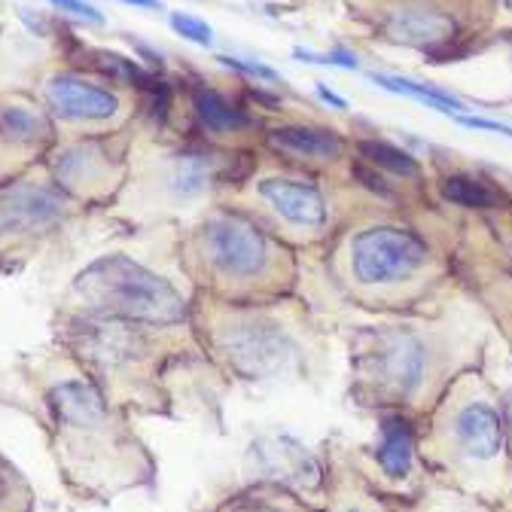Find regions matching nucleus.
<instances>
[{
  "instance_id": "7",
  "label": "nucleus",
  "mask_w": 512,
  "mask_h": 512,
  "mask_svg": "<svg viewBox=\"0 0 512 512\" xmlns=\"http://www.w3.org/2000/svg\"><path fill=\"white\" fill-rule=\"evenodd\" d=\"M260 199L290 226L320 229L327 223V199L314 183L290 180V177H269L260 183Z\"/></svg>"
},
{
  "instance_id": "15",
  "label": "nucleus",
  "mask_w": 512,
  "mask_h": 512,
  "mask_svg": "<svg viewBox=\"0 0 512 512\" xmlns=\"http://www.w3.org/2000/svg\"><path fill=\"white\" fill-rule=\"evenodd\" d=\"M220 177V162L211 159V156H180L177 165H174V174H171V186L180 199H196L202 192Z\"/></svg>"
},
{
  "instance_id": "8",
  "label": "nucleus",
  "mask_w": 512,
  "mask_h": 512,
  "mask_svg": "<svg viewBox=\"0 0 512 512\" xmlns=\"http://www.w3.org/2000/svg\"><path fill=\"white\" fill-rule=\"evenodd\" d=\"M384 34H388L394 43L436 49V46H445L448 40H455L458 25L452 16L436 13V10H400V13L388 16Z\"/></svg>"
},
{
  "instance_id": "24",
  "label": "nucleus",
  "mask_w": 512,
  "mask_h": 512,
  "mask_svg": "<svg viewBox=\"0 0 512 512\" xmlns=\"http://www.w3.org/2000/svg\"><path fill=\"white\" fill-rule=\"evenodd\" d=\"M229 512H287V509H281L278 503L263 500V497H247V500H238Z\"/></svg>"
},
{
  "instance_id": "12",
  "label": "nucleus",
  "mask_w": 512,
  "mask_h": 512,
  "mask_svg": "<svg viewBox=\"0 0 512 512\" xmlns=\"http://www.w3.org/2000/svg\"><path fill=\"white\" fill-rule=\"evenodd\" d=\"M415 439L412 427L403 415H391L381 421V445H378V464L391 479H403L412 470Z\"/></svg>"
},
{
  "instance_id": "1",
  "label": "nucleus",
  "mask_w": 512,
  "mask_h": 512,
  "mask_svg": "<svg viewBox=\"0 0 512 512\" xmlns=\"http://www.w3.org/2000/svg\"><path fill=\"white\" fill-rule=\"evenodd\" d=\"M77 296L98 314L138 320V324H177L183 317L180 293L132 256L110 253L89 263L77 281Z\"/></svg>"
},
{
  "instance_id": "23",
  "label": "nucleus",
  "mask_w": 512,
  "mask_h": 512,
  "mask_svg": "<svg viewBox=\"0 0 512 512\" xmlns=\"http://www.w3.org/2000/svg\"><path fill=\"white\" fill-rule=\"evenodd\" d=\"M52 7H58L61 13H71V16H80V19H89V22H95V25H101L104 19H101V13L92 7V4H86V0H49Z\"/></svg>"
},
{
  "instance_id": "18",
  "label": "nucleus",
  "mask_w": 512,
  "mask_h": 512,
  "mask_svg": "<svg viewBox=\"0 0 512 512\" xmlns=\"http://www.w3.org/2000/svg\"><path fill=\"white\" fill-rule=\"evenodd\" d=\"M372 80H375L378 86H384V89H391V92H406V95H412V98H418V101H424V104L442 110V113H461V110H464V104H461L458 98L445 95V92H439V89H433V86H421V83H415V80H406V77L372 74Z\"/></svg>"
},
{
  "instance_id": "5",
  "label": "nucleus",
  "mask_w": 512,
  "mask_h": 512,
  "mask_svg": "<svg viewBox=\"0 0 512 512\" xmlns=\"http://www.w3.org/2000/svg\"><path fill=\"white\" fill-rule=\"evenodd\" d=\"M46 101L55 116L68 122H104L119 113V95L77 74H55L46 86Z\"/></svg>"
},
{
  "instance_id": "2",
  "label": "nucleus",
  "mask_w": 512,
  "mask_h": 512,
  "mask_svg": "<svg viewBox=\"0 0 512 512\" xmlns=\"http://www.w3.org/2000/svg\"><path fill=\"white\" fill-rule=\"evenodd\" d=\"M199 250L214 275L235 284L269 278L281 256L266 232L235 214H220L208 220L199 232Z\"/></svg>"
},
{
  "instance_id": "28",
  "label": "nucleus",
  "mask_w": 512,
  "mask_h": 512,
  "mask_svg": "<svg viewBox=\"0 0 512 512\" xmlns=\"http://www.w3.org/2000/svg\"><path fill=\"white\" fill-rule=\"evenodd\" d=\"M122 4L144 7V10H159V7H162V0H122Z\"/></svg>"
},
{
  "instance_id": "27",
  "label": "nucleus",
  "mask_w": 512,
  "mask_h": 512,
  "mask_svg": "<svg viewBox=\"0 0 512 512\" xmlns=\"http://www.w3.org/2000/svg\"><path fill=\"white\" fill-rule=\"evenodd\" d=\"M317 95H320V98H324L327 104H333V107H339V110H345V101H342L339 95H333V92H330L327 86H317Z\"/></svg>"
},
{
  "instance_id": "31",
  "label": "nucleus",
  "mask_w": 512,
  "mask_h": 512,
  "mask_svg": "<svg viewBox=\"0 0 512 512\" xmlns=\"http://www.w3.org/2000/svg\"><path fill=\"white\" fill-rule=\"evenodd\" d=\"M345 512H363V509H345Z\"/></svg>"
},
{
  "instance_id": "16",
  "label": "nucleus",
  "mask_w": 512,
  "mask_h": 512,
  "mask_svg": "<svg viewBox=\"0 0 512 512\" xmlns=\"http://www.w3.org/2000/svg\"><path fill=\"white\" fill-rule=\"evenodd\" d=\"M49 135V122L43 119V113L22 107V104H7L0 107V138L10 144H40Z\"/></svg>"
},
{
  "instance_id": "4",
  "label": "nucleus",
  "mask_w": 512,
  "mask_h": 512,
  "mask_svg": "<svg viewBox=\"0 0 512 512\" xmlns=\"http://www.w3.org/2000/svg\"><path fill=\"white\" fill-rule=\"evenodd\" d=\"M61 189L46 183H16L0 189V238L37 235L64 217Z\"/></svg>"
},
{
  "instance_id": "30",
  "label": "nucleus",
  "mask_w": 512,
  "mask_h": 512,
  "mask_svg": "<svg viewBox=\"0 0 512 512\" xmlns=\"http://www.w3.org/2000/svg\"><path fill=\"white\" fill-rule=\"evenodd\" d=\"M506 403H509V415H512V391H509V397H506Z\"/></svg>"
},
{
  "instance_id": "9",
  "label": "nucleus",
  "mask_w": 512,
  "mask_h": 512,
  "mask_svg": "<svg viewBox=\"0 0 512 512\" xmlns=\"http://www.w3.org/2000/svg\"><path fill=\"white\" fill-rule=\"evenodd\" d=\"M455 436L461 448L476 461H491L503 452L500 415L488 403H470L455 415Z\"/></svg>"
},
{
  "instance_id": "3",
  "label": "nucleus",
  "mask_w": 512,
  "mask_h": 512,
  "mask_svg": "<svg viewBox=\"0 0 512 512\" xmlns=\"http://www.w3.org/2000/svg\"><path fill=\"white\" fill-rule=\"evenodd\" d=\"M427 241L400 226H372L351 241V272L360 284H394L427 263Z\"/></svg>"
},
{
  "instance_id": "13",
  "label": "nucleus",
  "mask_w": 512,
  "mask_h": 512,
  "mask_svg": "<svg viewBox=\"0 0 512 512\" xmlns=\"http://www.w3.org/2000/svg\"><path fill=\"white\" fill-rule=\"evenodd\" d=\"M192 104H196L202 125L211 128V132H241V128L250 125L244 110H238L235 104H229L220 92H214L208 86L192 89Z\"/></svg>"
},
{
  "instance_id": "6",
  "label": "nucleus",
  "mask_w": 512,
  "mask_h": 512,
  "mask_svg": "<svg viewBox=\"0 0 512 512\" xmlns=\"http://www.w3.org/2000/svg\"><path fill=\"white\" fill-rule=\"evenodd\" d=\"M226 354L232 366L244 375H269L281 369L287 357V345L272 324H256V320H241L226 336Z\"/></svg>"
},
{
  "instance_id": "20",
  "label": "nucleus",
  "mask_w": 512,
  "mask_h": 512,
  "mask_svg": "<svg viewBox=\"0 0 512 512\" xmlns=\"http://www.w3.org/2000/svg\"><path fill=\"white\" fill-rule=\"evenodd\" d=\"M357 150H360L363 159H369L375 168L394 171V174H403V177H415V174H418V162H415L406 150H400V147H394V144H388V141H360Z\"/></svg>"
},
{
  "instance_id": "29",
  "label": "nucleus",
  "mask_w": 512,
  "mask_h": 512,
  "mask_svg": "<svg viewBox=\"0 0 512 512\" xmlns=\"http://www.w3.org/2000/svg\"><path fill=\"white\" fill-rule=\"evenodd\" d=\"M7 497V479H4V473H0V500Z\"/></svg>"
},
{
  "instance_id": "14",
  "label": "nucleus",
  "mask_w": 512,
  "mask_h": 512,
  "mask_svg": "<svg viewBox=\"0 0 512 512\" xmlns=\"http://www.w3.org/2000/svg\"><path fill=\"white\" fill-rule=\"evenodd\" d=\"M442 196L461 205V208H473V211H494L500 205H506L503 192L488 186L479 177H467V174H455V177H445L442 180Z\"/></svg>"
},
{
  "instance_id": "11",
  "label": "nucleus",
  "mask_w": 512,
  "mask_h": 512,
  "mask_svg": "<svg viewBox=\"0 0 512 512\" xmlns=\"http://www.w3.org/2000/svg\"><path fill=\"white\" fill-rule=\"evenodd\" d=\"M269 144L275 150L302 156V159H342L345 144L336 132H324V128H308V125H281L269 135Z\"/></svg>"
},
{
  "instance_id": "25",
  "label": "nucleus",
  "mask_w": 512,
  "mask_h": 512,
  "mask_svg": "<svg viewBox=\"0 0 512 512\" xmlns=\"http://www.w3.org/2000/svg\"><path fill=\"white\" fill-rule=\"evenodd\" d=\"M354 177H357V180H363V186H366V189L378 192V196H384V199H391V196H394V192H391L388 186H384V180H381V177H375L369 168H354Z\"/></svg>"
},
{
  "instance_id": "26",
  "label": "nucleus",
  "mask_w": 512,
  "mask_h": 512,
  "mask_svg": "<svg viewBox=\"0 0 512 512\" xmlns=\"http://www.w3.org/2000/svg\"><path fill=\"white\" fill-rule=\"evenodd\" d=\"M461 122H464V125H470V128H488V132H497V135H506V138H512V128H509V125H500V122H491V119H479V116H461Z\"/></svg>"
},
{
  "instance_id": "21",
  "label": "nucleus",
  "mask_w": 512,
  "mask_h": 512,
  "mask_svg": "<svg viewBox=\"0 0 512 512\" xmlns=\"http://www.w3.org/2000/svg\"><path fill=\"white\" fill-rule=\"evenodd\" d=\"M171 28H174L180 37H186V40H192V43H199V46H211V43H214L211 25L202 22V19H196V16L174 13V16H171Z\"/></svg>"
},
{
  "instance_id": "17",
  "label": "nucleus",
  "mask_w": 512,
  "mask_h": 512,
  "mask_svg": "<svg viewBox=\"0 0 512 512\" xmlns=\"http://www.w3.org/2000/svg\"><path fill=\"white\" fill-rule=\"evenodd\" d=\"M89 58H92V68L95 71H101L104 77H113L119 83H132V86H141V89H150L156 83L138 61H128V58H122L116 52L95 49V52H89Z\"/></svg>"
},
{
  "instance_id": "32",
  "label": "nucleus",
  "mask_w": 512,
  "mask_h": 512,
  "mask_svg": "<svg viewBox=\"0 0 512 512\" xmlns=\"http://www.w3.org/2000/svg\"><path fill=\"white\" fill-rule=\"evenodd\" d=\"M506 7H509V10H512V0H506Z\"/></svg>"
},
{
  "instance_id": "19",
  "label": "nucleus",
  "mask_w": 512,
  "mask_h": 512,
  "mask_svg": "<svg viewBox=\"0 0 512 512\" xmlns=\"http://www.w3.org/2000/svg\"><path fill=\"white\" fill-rule=\"evenodd\" d=\"M104 159V153H98V147H74L58 159V177L68 186H83L92 183L98 177V162Z\"/></svg>"
},
{
  "instance_id": "22",
  "label": "nucleus",
  "mask_w": 512,
  "mask_h": 512,
  "mask_svg": "<svg viewBox=\"0 0 512 512\" xmlns=\"http://www.w3.org/2000/svg\"><path fill=\"white\" fill-rule=\"evenodd\" d=\"M220 61L226 64V68L238 71V74H247V77H256V80H269V83H281V74L266 68V64L244 61V58H229V55H220Z\"/></svg>"
},
{
  "instance_id": "10",
  "label": "nucleus",
  "mask_w": 512,
  "mask_h": 512,
  "mask_svg": "<svg viewBox=\"0 0 512 512\" xmlns=\"http://www.w3.org/2000/svg\"><path fill=\"white\" fill-rule=\"evenodd\" d=\"M424 375V348L412 336L384 339L378 351V381L384 388H394L397 394H409L418 388Z\"/></svg>"
}]
</instances>
